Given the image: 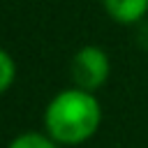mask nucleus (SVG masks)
I'll return each mask as SVG.
<instances>
[{
  "instance_id": "nucleus-5",
  "label": "nucleus",
  "mask_w": 148,
  "mask_h": 148,
  "mask_svg": "<svg viewBox=\"0 0 148 148\" xmlns=\"http://www.w3.org/2000/svg\"><path fill=\"white\" fill-rule=\"evenodd\" d=\"M16 81V62L9 51L0 49V95L7 92Z\"/></svg>"
},
{
  "instance_id": "nucleus-2",
  "label": "nucleus",
  "mask_w": 148,
  "mask_h": 148,
  "mask_svg": "<svg viewBox=\"0 0 148 148\" xmlns=\"http://www.w3.org/2000/svg\"><path fill=\"white\" fill-rule=\"evenodd\" d=\"M111 76V58L102 46L86 44L72 58V79L74 86L86 90H99Z\"/></svg>"
},
{
  "instance_id": "nucleus-4",
  "label": "nucleus",
  "mask_w": 148,
  "mask_h": 148,
  "mask_svg": "<svg viewBox=\"0 0 148 148\" xmlns=\"http://www.w3.org/2000/svg\"><path fill=\"white\" fill-rule=\"evenodd\" d=\"M7 148H60V143L46 132H21L7 143Z\"/></svg>"
},
{
  "instance_id": "nucleus-3",
  "label": "nucleus",
  "mask_w": 148,
  "mask_h": 148,
  "mask_svg": "<svg viewBox=\"0 0 148 148\" xmlns=\"http://www.w3.org/2000/svg\"><path fill=\"white\" fill-rule=\"evenodd\" d=\"M104 12L120 25H134L148 14V0H102Z\"/></svg>"
},
{
  "instance_id": "nucleus-1",
  "label": "nucleus",
  "mask_w": 148,
  "mask_h": 148,
  "mask_svg": "<svg viewBox=\"0 0 148 148\" xmlns=\"http://www.w3.org/2000/svg\"><path fill=\"white\" fill-rule=\"evenodd\" d=\"M102 125V106L92 90L72 86L56 92L44 109V132L60 146L90 141Z\"/></svg>"
}]
</instances>
